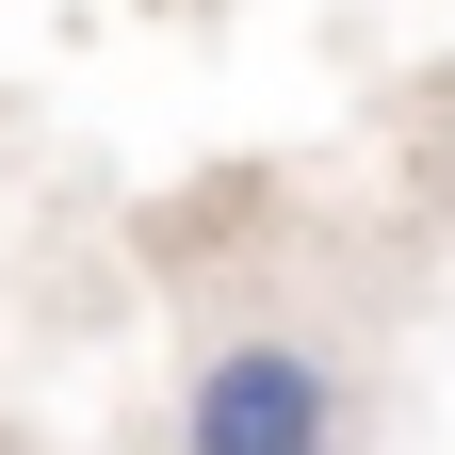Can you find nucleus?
Masks as SVG:
<instances>
[{"label":"nucleus","instance_id":"nucleus-1","mask_svg":"<svg viewBox=\"0 0 455 455\" xmlns=\"http://www.w3.org/2000/svg\"><path fill=\"white\" fill-rule=\"evenodd\" d=\"M358 423H374V390L309 325H228L180 374V455H358Z\"/></svg>","mask_w":455,"mask_h":455}]
</instances>
